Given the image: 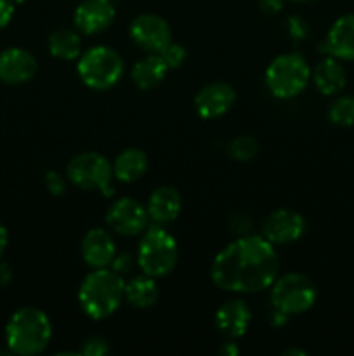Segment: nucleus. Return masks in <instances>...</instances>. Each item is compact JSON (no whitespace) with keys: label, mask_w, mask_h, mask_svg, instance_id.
Segmentation results:
<instances>
[{"label":"nucleus","mask_w":354,"mask_h":356,"mask_svg":"<svg viewBox=\"0 0 354 356\" xmlns=\"http://www.w3.org/2000/svg\"><path fill=\"white\" fill-rule=\"evenodd\" d=\"M305 219L292 209H278L262 222V236L273 245H288L304 235Z\"/></svg>","instance_id":"9b49d317"},{"label":"nucleus","mask_w":354,"mask_h":356,"mask_svg":"<svg viewBox=\"0 0 354 356\" xmlns=\"http://www.w3.org/2000/svg\"><path fill=\"white\" fill-rule=\"evenodd\" d=\"M318 299L316 285L307 275L292 271L287 275H278L271 285V301L273 308L290 315H301L309 312Z\"/></svg>","instance_id":"0eeeda50"},{"label":"nucleus","mask_w":354,"mask_h":356,"mask_svg":"<svg viewBox=\"0 0 354 356\" xmlns=\"http://www.w3.org/2000/svg\"><path fill=\"white\" fill-rule=\"evenodd\" d=\"M7 245H9V232H7L6 226L0 222V257H2L3 252H6Z\"/></svg>","instance_id":"f704fd0d"},{"label":"nucleus","mask_w":354,"mask_h":356,"mask_svg":"<svg viewBox=\"0 0 354 356\" xmlns=\"http://www.w3.org/2000/svg\"><path fill=\"white\" fill-rule=\"evenodd\" d=\"M10 2H12L14 6H16V3H23V2H26V0H10Z\"/></svg>","instance_id":"4c0bfd02"},{"label":"nucleus","mask_w":354,"mask_h":356,"mask_svg":"<svg viewBox=\"0 0 354 356\" xmlns=\"http://www.w3.org/2000/svg\"><path fill=\"white\" fill-rule=\"evenodd\" d=\"M52 339V323L42 309L19 308L6 325V343L10 353L33 356L42 353Z\"/></svg>","instance_id":"7ed1b4c3"},{"label":"nucleus","mask_w":354,"mask_h":356,"mask_svg":"<svg viewBox=\"0 0 354 356\" xmlns=\"http://www.w3.org/2000/svg\"><path fill=\"white\" fill-rule=\"evenodd\" d=\"M228 153L236 162H248V160L255 159L257 153H259V143L248 134L238 136L229 143Z\"/></svg>","instance_id":"393cba45"},{"label":"nucleus","mask_w":354,"mask_h":356,"mask_svg":"<svg viewBox=\"0 0 354 356\" xmlns=\"http://www.w3.org/2000/svg\"><path fill=\"white\" fill-rule=\"evenodd\" d=\"M177 259H179V249L176 238L162 225L153 222L142 232V238L135 254L141 273L153 278L167 277L177 266Z\"/></svg>","instance_id":"20e7f679"},{"label":"nucleus","mask_w":354,"mask_h":356,"mask_svg":"<svg viewBox=\"0 0 354 356\" xmlns=\"http://www.w3.org/2000/svg\"><path fill=\"white\" fill-rule=\"evenodd\" d=\"M38 63L30 51L9 47L0 52V82L7 86H23L35 79Z\"/></svg>","instance_id":"ddd939ff"},{"label":"nucleus","mask_w":354,"mask_h":356,"mask_svg":"<svg viewBox=\"0 0 354 356\" xmlns=\"http://www.w3.org/2000/svg\"><path fill=\"white\" fill-rule=\"evenodd\" d=\"M80 252L87 266L99 270V268L111 266V261L117 256V245L110 232L103 228H92L83 235Z\"/></svg>","instance_id":"dca6fc26"},{"label":"nucleus","mask_w":354,"mask_h":356,"mask_svg":"<svg viewBox=\"0 0 354 356\" xmlns=\"http://www.w3.org/2000/svg\"><path fill=\"white\" fill-rule=\"evenodd\" d=\"M294 2H298V3H305V2H311V0H294Z\"/></svg>","instance_id":"58836bf2"},{"label":"nucleus","mask_w":354,"mask_h":356,"mask_svg":"<svg viewBox=\"0 0 354 356\" xmlns=\"http://www.w3.org/2000/svg\"><path fill=\"white\" fill-rule=\"evenodd\" d=\"M14 16V3L10 0H0V30L10 23Z\"/></svg>","instance_id":"7c9ffc66"},{"label":"nucleus","mask_w":354,"mask_h":356,"mask_svg":"<svg viewBox=\"0 0 354 356\" xmlns=\"http://www.w3.org/2000/svg\"><path fill=\"white\" fill-rule=\"evenodd\" d=\"M49 52L61 61H73L82 54V38L80 33L69 28H59L49 35Z\"/></svg>","instance_id":"5701e85b"},{"label":"nucleus","mask_w":354,"mask_h":356,"mask_svg":"<svg viewBox=\"0 0 354 356\" xmlns=\"http://www.w3.org/2000/svg\"><path fill=\"white\" fill-rule=\"evenodd\" d=\"M156 278L148 277V275H137L132 277L130 280L125 282L124 298L130 306L139 309H148L156 305L160 298L158 285H156Z\"/></svg>","instance_id":"4be33fe9"},{"label":"nucleus","mask_w":354,"mask_h":356,"mask_svg":"<svg viewBox=\"0 0 354 356\" xmlns=\"http://www.w3.org/2000/svg\"><path fill=\"white\" fill-rule=\"evenodd\" d=\"M287 356H305L307 353H305L304 350H298V348H288V350H285V353Z\"/></svg>","instance_id":"e433bc0d"},{"label":"nucleus","mask_w":354,"mask_h":356,"mask_svg":"<svg viewBox=\"0 0 354 356\" xmlns=\"http://www.w3.org/2000/svg\"><path fill=\"white\" fill-rule=\"evenodd\" d=\"M149 165L148 155L139 148H127L118 153L113 167V177H117L121 183H135L146 174Z\"/></svg>","instance_id":"412c9836"},{"label":"nucleus","mask_w":354,"mask_h":356,"mask_svg":"<svg viewBox=\"0 0 354 356\" xmlns=\"http://www.w3.org/2000/svg\"><path fill=\"white\" fill-rule=\"evenodd\" d=\"M287 30L295 40H304L307 35V23L301 16H292L287 19Z\"/></svg>","instance_id":"c756f323"},{"label":"nucleus","mask_w":354,"mask_h":356,"mask_svg":"<svg viewBox=\"0 0 354 356\" xmlns=\"http://www.w3.org/2000/svg\"><path fill=\"white\" fill-rule=\"evenodd\" d=\"M76 72L89 89L106 90L124 75V59L113 47L94 45L80 54Z\"/></svg>","instance_id":"423d86ee"},{"label":"nucleus","mask_w":354,"mask_h":356,"mask_svg":"<svg viewBox=\"0 0 354 356\" xmlns=\"http://www.w3.org/2000/svg\"><path fill=\"white\" fill-rule=\"evenodd\" d=\"M149 216L146 207L130 197L118 198L106 212V225L121 236L141 235L148 228Z\"/></svg>","instance_id":"1a4fd4ad"},{"label":"nucleus","mask_w":354,"mask_h":356,"mask_svg":"<svg viewBox=\"0 0 354 356\" xmlns=\"http://www.w3.org/2000/svg\"><path fill=\"white\" fill-rule=\"evenodd\" d=\"M311 80L307 61L297 52L280 54L266 70L267 90L278 99H292L304 92Z\"/></svg>","instance_id":"39448f33"},{"label":"nucleus","mask_w":354,"mask_h":356,"mask_svg":"<svg viewBox=\"0 0 354 356\" xmlns=\"http://www.w3.org/2000/svg\"><path fill=\"white\" fill-rule=\"evenodd\" d=\"M108 351H110V344H108V341L104 339V337L90 336L89 339H85L80 353L85 356H103L106 355Z\"/></svg>","instance_id":"bb28decb"},{"label":"nucleus","mask_w":354,"mask_h":356,"mask_svg":"<svg viewBox=\"0 0 354 356\" xmlns=\"http://www.w3.org/2000/svg\"><path fill=\"white\" fill-rule=\"evenodd\" d=\"M252 322L250 306L243 299H229L215 312V325L228 339H239L245 336Z\"/></svg>","instance_id":"f3484780"},{"label":"nucleus","mask_w":354,"mask_h":356,"mask_svg":"<svg viewBox=\"0 0 354 356\" xmlns=\"http://www.w3.org/2000/svg\"><path fill=\"white\" fill-rule=\"evenodd\" d=\"M137 264V261H135V256H132V254L128 252H121V254H117L115 256V259L111 261V270L117 271L118 275H128L132 270H134V266Z\"/></svg>","instance_id":"cd10ccee"},{"label":"nucleus","mask_w":354,"mask_h":356,"mask_svg":"<svg viewBox=\"0 0 354 356\" xmlns=\"http://www.w3.org/2000/svg\"><path fill=\"white\" fill-rule=\"evenodd\" d=\"M169 72L170 70L167 68V65L163 63V59L160 58V54L148 52V56L139 59V61L132 66L130 79L139 89L149 90L158 87L160 83L165 80L167 73Z\"/></svg>","instance_id":"aec40b11"},{"label":"nucleus","mask_w":354,"mask_h":356,"mask_svg":"<svg viewBox=\"0 0 354 356\" xmlns=\"http://www.w3.org/2000/svg\"><path fill=\"white\" fill-rule=\"evenodd\" d=\"M259 6L266 14H276L283 9L285 0H259Z\"/></svg>","instance_id":"2f4dec72"},{"label":"nucleus","mask_w":354,"mask_h":356,"mask_svg":"<svg viewBox=\"0 0 354 356\" xmlns=\"http://www.w3.org/2000/svg\"><path fill=\"white\" fill-rule=\"evenodd\" d=\"M117 9L111 0H83L73 13V23L82 35H99L113 24Z\"/></svg>","instance_id":"f8f14e48"},{"label":"nucleus","mask_w":354,"mask_h":356,"mask_svg":"<svg viewBox=\"0 0 354 356\" xmlns=\"http://www.w3.org/2000/svg\"><path fill=\"white\" fill-rule=\"evenodd\" d=\"M45 188H47L49 193L54 195V197H61L66 191L65 177L59 172H56V170H49V172L45 174Z\"/></svg>","instance_id":"c85d7f7f"},{"label":"nucleus","mask_w":354,"mask_h":356,"mask_svg":"<svg viewBox=\"0 0 354 356\" xmlns=\"http://www.w3.org/2000/svg\"><path fill=\"white\" fill-rule=\"evenodd\" d=\"M280 275L273 243L262 235L238 236L214 257L210 277L215 287L236 294H255L269 289Z\"/></svg>","instance_id":"f257e3e1"},{"label":"nucleus","mask_w":354,"mask_h":356,"mask_svg":"<svg viewBox=\"0 0 354 356\" xmlns=\"http://www.w3.org/2000/svg\"><path fill=\"white\" fill-rule=\"evenodd\" d=\"M221 353H224L226 356H236L239 353V350H238V346H236V343L233 339H229L228 343H224L222 344V348H221Z\"/></svg>","instance_id":"c9c22d12"},{"label":"nucleus","mask_w":354,"mask_h":356,"mask_svg":"<svg viewBox=\"0 0 354 356\" xmlns=\"http://www.w3.org/2000/svg\"><path fill=\"white\" fill-rule=\"evenodd\" d=\"M319 52L340 61H354V14H344L332 24Z\"/></svg>","instance_id":"2eb2a0df"},{"label":"nucleus","mask_w":354,"mask_h":356,"mask_svg":"<svg viewBox=\"0 0 354 356\" xmlns=\"http://www.w3.org/2000/svg\"><path fill=\"white\" fill-rule=\"evenodd\" d=\"M180 209H183V197L174 186H158L153 190L146 205L149 219L155 225L162 226L176 221L180 214Z\"/></svg>","instance_id":"a211bd4d"},{"label":"nucleus","mask_w":354,"mask_h":356,"mask_svg":"<svg viewBox=\"0 0 354 356\" xmlns=\"http://www.w3.org/2000/svg\"><path fill=\"white\" fill-rule=\"evenodd\" d=\"M328 117L340 127H354V96H340L330 104Z\"/></svg>","instance_id":"b1692460"},{"label":"nucleus","mask_w":354,"mask_h":356,"mask_svg":"<svg viewBox=\"0 0 354 356\" xmlns=\"http://www.w3.org/2000/svg\"><path fill=\"white\" fill-rule=\"evenodd\" d=\"M158 54L169 70L180 68V66L184 65V61H186V56H187L186 49H184L180 44H174V42H170L169 45H165Z\"/></svg>","instance_id":"a878e982"},{"label":"nucleus","mask_w":354,"mask_h":356,"mask_svg":"<svg viewBox=\"0 0 354 356\" xmlns=\"http://www.w3.org/2000/svg\"><path fill=\"white\" fill-rule=\"evenodd\" d=\"M311 79L316 89L323 96H337L346 87L347 73L340 59L333 58V56H325L316 65L314 72H311Z\"/></svg>","instance_id":"6ab92c4d"},{"label":"nucleus","mask_w":354,"mask_h":356,"mask_svg":"<svg viewBox=\"0 0 354 356\" xmlns=\"http://www.w3.org/2000/svg\"><path fill=\"white\" fill-rule=\"evenodd\" d=\"M128 33L139 49L146 52H155V54H158L165 45L172 42L170 24L158 14H139L132 19Z\"/></svg>","instance_id":"9d476101"},{"label":"nucleus","mask_w":354,"mask_h":356,"mask_svg":"<svg viewBox=\"0 0 354 356\" xmlns=\"http://www.w3.org/2000/svg\"><path fill=\"white\" fill-rule=\"evenodd\" d=\"M66 177L73 186L80 190H99L104 197H111L115 188L113 167L104 155L96 152H83L73 156L66 167Z\"/></svg>","instance_id":"6e6552de"},{"label":"nucleus","mask_w":354,"mask_h":356,"mask_svg":"<svg viewBox=\"0 0 354 356\" xmlns=\"http://www.w3.org/2000/svg\"><path fill=\"white\" fill-rule=\"evenodd\" d=\"M12 278H14L12 268H10L7 263H0V287L6 289L7 285L12 284Z\"/></svg>","instance_id":"473e14b6"},{"label":"nucleus","mask_w":354,"mask_h":356,"mask_svg":"<svg viewBox=\"0 0 354 356\" xmlns=\"http://www.w3.org/2000/svg\"><path fill=\"white\" fill-rule=\"evenodd\" d=\"M236 101V92L228 82H212L201 87L194 96L196 113L205 120L222 117L233 108Z\"/></svg>","instance_id":"4468645a"},{"label":"nucleus","mask_w":354,"mask_h":356,"mask_svg":"<svg viewBox=\"0 0 354 356\" xmlns=\"http://www.w3.org/2000/svg\"><path fill=\"white\" fill-rule=\"evenodd\" d=\"M269 322H271V325H274V327H283L285 323L288 322V315L287 313H283V312H280V309L274 308L273 312H271Z\"/></svg>","instance_id":"72a5a7b5"},{"label":"nucleus","mask_w":354,"mask_h":356,"mask_svg":"<svg viewBox=\"0 0 354 356\" xmlns=\"http://www.w3.org/2000/svg\"><path fill=\"white\" fill-rule=\"evenodd\" d=\"M124 291L125 280L117 271L108 268L92 270L80 285V308L90 320L96 322L110 318L125 299Z\"/></svg>","instance_id":"f03ea898"}]
</instances>
